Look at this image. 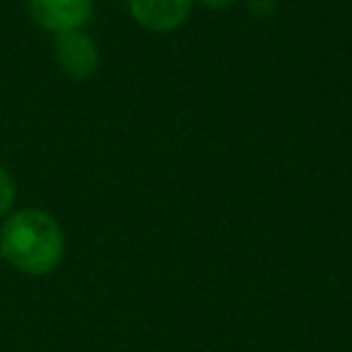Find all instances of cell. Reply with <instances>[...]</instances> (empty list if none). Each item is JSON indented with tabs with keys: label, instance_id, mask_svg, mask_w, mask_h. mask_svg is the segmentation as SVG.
<instances>
[{
	"label": "cell",
	"instance_id": "6da1fadb",
	"mask_svg": "<svg viewBox=\"0 0 352 352\" xmlns=\"http://www.w3.org/2000/svg\"><path fill=\"white\" fill-rule=\"evenodd\" d=\"M65 236L56 217L44 210H20L0 230V254L27 275H46L60 263Z\"/></svg>",
	"mask_w": 352,
	"mask_h": 352
},
{
	"label": "cell",
	"instance_id": "7a4b0ae2",
	"mask_svg": "<svg viewBox=\"0 0 352 352\" xmlns=\"http://www.w3.org/2000/svg\"><path fill=\"white\" fill-rule=\"evenodd\" d=\"M56 60L58 68L73 80H87L99 70L97 46L80 30L56 36Z\"/></svg>",
	"mask_w": 352,
	"mask_h": 352
},
{
	"label": "cell",
	"instance_id": "3957f363",
	"mask_svg": "<svg viewBox=\"0 0 352 352\" xmlns=\"http://www.w3.org/2000/svg\"><path fill=\"white\" fill-rule=\"evenodd\" d=\"M30 10L44 30L63 34V32L80 30L85 22H89L94 3L92 0H30Z\"/></svg>",
	"mask_w": 352,
	"mask_h": 352
},
{
	"label": "cell",
	"instance_id": "277c9868",
	"mask_svg": "<svg viewBox=\"0 0 352 352\" xmlns=\"http://www.w3.org/2000/svg\"><path fill=\"white\" fill-rule=\"evenodd\" d=\"M193 0H128L133 20L147 32H174L191 15Z\"/></svg>",
	"mask_w": 352,
	"mask_h": 352
},
{
	"label": "cell",
	"instance_id": "5b68a950",
	"mask_svg": "<svg viewBox=\"0 0 352 352\" xmlns=\"http://www.w3.org/2000/svg\"><path fill=\"white\" fill-rule=\"evenodd\" d=\"M15 203V182L3 166H0V217L8 215Z\"/></svg>",
	"mask_w": 352,
	"mask_h": 352
},
{
	"label": "cell",
	"instance_id": "8992f818",
	"mask_svg": "<svg viewBox=\"0 0 352 352\" xmlns=\"http://www.w3.org/2000/svg\"><path fill=\"white\" fill-rule=\"evenodd\" d=\"M275 3H278V0H246L251 15H256V17L270 15V12L275 10Z\"/></svg>",
	"mask_w": 352,
	"mask_h": 352
},
{
	"label": "cell",
	"instance_id": "52a82bcc",
	"mask_svg": "<svg viewBox=\"0 0 352 352\" xmlns=\"http://www.w3.org/2000/svg\"><path fill=\"white\" fill-rule=\"evenodd\" d=\"M201 3L206 8H210V10H225V8L234 6L236 0H201Z\"/></svg>",
	"mask_w": 352,
	"mask_h": 352
}]
</instances>
